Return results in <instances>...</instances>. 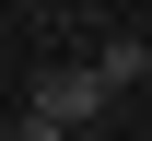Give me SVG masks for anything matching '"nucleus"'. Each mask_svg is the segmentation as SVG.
Segmentation results:
<instances>
[{"label": "nucleus", "instance_id": "1", "mask_svg": "<svg viewBox=\"0 0 152 141\" xmlns=\"http://www.w3.org/2000/svg\"><path fill=\"white\" fill-rule=\"evenodd\" d=\"M105 106H117V94H105L94 71H47V82H35V118H58V129H82V118H105Z\"/></svg>", "mask_w": 152, "mask_h": 141}, {"label": "nucleus", "instance_id": "2", "mask_svg": "<svg viewBox=\"0 0 152 141\" xmlns=\"http://www.w3.org/2000/svg\"><path fill=\"white\" fill-rule=\"evenodd\" d=\"M94 82H105V94H129V82H152V47H140V35H117L105 59H94Z\"/></svg>", "mask_w": 152, "mask_h": 141}, {"label": "nucleus", "instance_id": "3", "mask_svg": "<svg viewBox=\"0 0 152 141\" xmlns=\"http://www.w3.org/2000/svg\"><path fill=\"white\" fill-rule=\"evenodd\" d=\"M12 141H70V129H58V118H23V129H12Z\"/></svg>", "mask_w": 152, "mask_h": 141}]
</instances>
